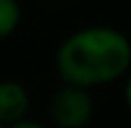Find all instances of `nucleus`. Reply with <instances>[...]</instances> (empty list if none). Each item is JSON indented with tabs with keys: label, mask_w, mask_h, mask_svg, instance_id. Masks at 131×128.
<instances>
[{
	"label": "nucleus",
	"mask_w": 131,
	"mask_h": 128,
	"mask_svg": "<svg viewBox=\"0 0 131 128\" xmlns=\"http://www.w3.org/2000/svg\"><path fill=\"white\" fill-rule=\"evenodd\" d=\"M61 85L92 92L124 80L131 70V39L109 24H90L70 32L53 53Z\"/></svg>",
	"instance_id": "nucleus-1"
},
{
	"label": "nucleus",
	"mask_w": 131,
	"mask_h": 128,
	"mask_svg": "<svg viewBox=\"0 0 131 128\" xmlns=\"http://www.w3.org/2000/svg\"><path fill=\"white\" fill-rule=\"evenodd\" d=\"M95 119L92 92L61 85L49 99V121L53 128H88Z\"/></svg>",
	"instance_id": "nucleus-2"
},
{
	"label": "nucleus",
	"mask_w": 131,
	"mask_h": 128,
	"mask_svg": "<svg viewBox=\"0 0 131 128\" xmlns=\"http://www.w3.org/2000/svg\"><path fill=\"white\" fill-rule=\"evenodd\" d=\"M32 97L24 82L0 80V126L7 128L22 119H29Z\"/></svg>",
	"instance_id": "nucleus-3"
},
{
	"label": "nucleus",
	"mask_w": 131,
	"mask_h": 128,
	"mask_svg": "<svg viewBox=\"0 0 131 128\" xmlns=\"http://www.w3.org/2000/svg\"><path fill=\"white\" fill-rule=\"evenodd\" d=\"M22 24V5L19 0H0V41L10 39Z\"/></svg>",
	"instance_id": "nucleus-4"
},
{
	"label": "nucleus",
	"mask_w": 131,
	"mask_h": 128,
	"mask_svg": "<svg viewBox=\"0 0 131 128\" xmlns=\"http://www.w3.org/2000/svg\"><path fill=\"white\" fill-rule=\"evenodd\" d=\"M7 128H49V126H44L41 121H34V119H22V121H17V123H12Z\"/></svg>",
	"instance_id": "nucleus-5"
},
{
	"label": "nucleus",
	"mask_w": 131,
	"mask_h": 128,
	"mask_svg": "<svg viewBox=\"0 0 131 128\" xmlns=\"http://www.w3.org/2000/svg\"><path fill=\"white\" fill-rule=\"evenodd\" d=\"M124 102H126V109L131 111V70L124 77Z\"/></svg>",
	"instance_id": "nucleus-6"
},
{
	"label": "nucleus",
	"mask_w": 131,
	"mask_h": 128,
	"mask_svg": "<svg viewBox=\"0 0 131 128\" xmlns=\"http://www.w3.org/2000/svg\"><path fill=\"white\" fill-rule=\"evenodd\" d=\"M0 128H3V126H0Z\"/></svg>",
	"instance_id": "nucleus-7"
}]
</instances>
